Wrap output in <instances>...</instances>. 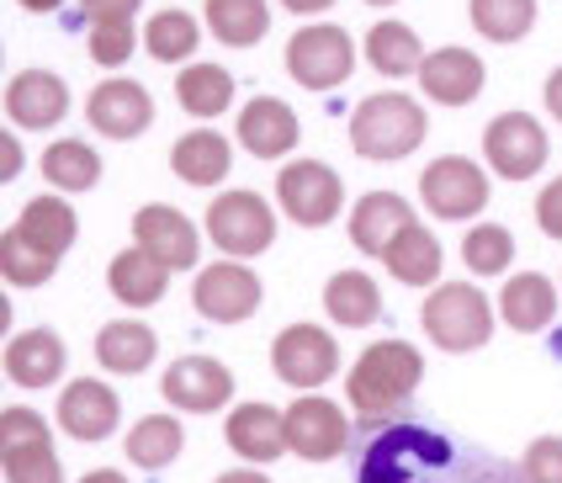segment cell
I'll list each match as a JSON object with an SVG mask.
<instances>
[{
    "label": "cell",
    "mask_w": 562,
    "mask_h": 483,
    "mask_svg": "<svg viewBox=\"0 0 562 483\" xmlns=\"http://www.w3.org/2000/svg\"><path fill=\"white\" fill-rule=\"evenodd\" d=\"M155 351H159V340L144 319H112V324H101V335H95V361L106 372H117V378L144 372L155 361Z\"/></svg>",
    "instance_id": "obj_26"
},
{
    "label": "cell",
    "mask_w": 562,
    "mask_h": 483,
    "mask_svg": "<svg viewBox=\"0 0 562 483\" xmlns=\"http://www.w3.org/2000/svg\"><path fill=\"white\" fill-rule=\"evenodd\" d=\"M64 112H69V86H64L54 69H22V75H11V86H5V117L16 128H54Z\"/></svg>",
    "instance_id": "obj_18"
},
{
    "label": "cell",
    "mask_w": 562,
    "mask_h": 483,
    "mask_svg": "<svg viewBox=\"0 0 562 483\" xmlns=\"http://www.w3.org/2000/svg\"><path fill=\"white\" fill-rule=\"evenodd\" d=\"M345 441H350V419H345L340 404L318 398V393H303L292 409H286V447L308 462H329L340 457Z\"/></svg>",
    "instance_id": "obj_14"
},
{
    "label": "cell",
    "mask_w": 562,
    "mask_h": 483,
    "mask_svg": "<svg viewBox=\"0 0 562 483\" xmlns=\"http://www.w3.org/2000/svg\"><path fill=\"white\" fill-rule=\"evenodd\" d=\"M367 65L382 69V75H408V69H419L425 54H419L414 27H404V22H376L372 33H367Z\"/></svg>",
    "instance_id": "obj_35"
},
{
    "label": "cell",
    "mask_w": 562,
    "mask_h": 483,
    "mask_svg": "<svg viewBox=\"0 0 562 483\" xmlns=\"http://www.w3.org/2000/svg\"><path fill=\"white\" fill-rule=\"evenodd\" d=\"M356 483H468V473H457L446 436L425 425H382L361 451Z\"/></svg>",
    "instance_id": "obj_1"
},
{
    "label": "cell",
    "mask_w": 562,
    "mask_h": 483,
    "mask_svg": "<svg viewBox=\"0 0 562 483\" xmlns=\"http://www.w3.org/2000/svg\"><path fill=\"white\" fill-rule=\"evenodd\" d=\"M277 196H281V213L303 228H324L345 207L340 176L324 160H292L277 176Z\"/></svg>",
    "instance_id": "obj_8"
},
{
    "label": "cell",
    "mask_w": 562,
    "mask_h": 483,
    "mask_svg": "<svg viewBox=\"0 0 562 483\" xmlns=\"http://www.w3.org/2000/svg\"><path fill=\"white\" fill-rule=\"evenodd\" d=\"M159 393L176 409H187V415H213V409H223L234 398V372L223 367L218 356H181V361L165 367Z\"/></svg>",
    "instance_id": "obj_13"
},
{
    "label": "cell",
    "mask_w": 562,
    "mask_h": 483,
    "mask_svg": "<svg viewBox=\"0 0 562 483\" xmlns=\"http://www.w3.org/2000/svg\"><path fill=\"white\" fill-rule=\"evenodd\" d=\"M414 224V213H408V202L398 192H367L356 207H350V245L361 250V256H387V245Z\"/></svg>",
    "instance_id": "obj_20"
},
{
    "label": "cell",
    "mask_w": 562,
    "mask_h": 483,
    "mask_svg": "<svg viewBox=\"0 0 562 483\" xmlns=\"http://www.w3.org/2000/svg\"><path fill=\"white\" fill-rule=\"evenodd\" d=\"M207 234H213V245H218L223 256L234 260H250L260 250H271V239H277V218H271V202L260 192H223L213 207H207Z\"/></svg>",
    "instance_id": "obj_5"
},
{
    "label": "cell",
    "mask_w": 562,
    "mask_h": 483,
    "mask_svg": "<svg viewBox=\"0 0 562 483\" xmlns=\"http://www.w3.org/2000/svg\"><path fill=\"white\" fill-rule=\"evenodd\" d=\"M133 245H138V250H149L155 260H165L170 271L196 266V250H202L196 224H191L181 207H170V202H149V207H138V218H133Z\"/></svg>",
    "instance_id": "obj_15"
},
{
    "label": "cell",
    "mask_w": 562,
    "mask_h": 483,
    "mask_svg": "<svg viewBox=\"0 0 562 483\" xmlns=\"http://www.w3.org/2000/svg\"><path fill=\"white\" fill-rule=\"evenodd\" d=\"M286 69L297 86L308 91H335L345 75L356 69V48H350V33L345 27H329V22H313L286 43Z\"/></svg>",
    "instance_id": "obj_7"
},
{
    "label": "cell",
    "mask_w": 562,
    "mask_h": 483,
    "mask_svg": "<svg viewBox=\"0 0 562 483\" xmlns=\"http://www.w3.org/2000/svg\"><path fill=\"white\" fill-rule=\"evenodd\" d=\"M54 266H59V260H48L43 250H32L16 228L0 234V271H5L11 288H43V282L54 277Z\"/></svg>",
    "instance_id": "obj_39"
},
{
    "label": "cell",
    "mask_w": 562,
    "mask_h": 483,
    "mask_svg": "<svg viewBox=\"0 0 562 483\" xmlns=\"http://www.w3.org/2000/svg\"><path fill=\"white\" fill-rule=\"evenodd\" d=\"M536 224H541V234L562 239V176L558 181H547L541 196H536Z\"/></svg>",
    "instance_id": "obj_42"
},
{
    "label": "cell",
    "mask_w": 562,
    "mask_h": 483,
    "mask_svg": "<svg viewBox=\"0 0 562 483\" xmlns=\"http://www.w3.org/2000/svg\"><path fill=\"white\" fill-rule=\"evenodd\" d=\"M123 419V398L95 378H75V383L59 393V425L75 436V441H106Z\"/></svg>",
    "instance_id": "obj_16"
},
{
    "label": "cell",
    "mask_w": 562,
    "mask_h": 483,
    "mask_svg": "<svg viewBox=\"0 0 562 483\" xmlns=\"http://www.w3.org/2000/svg\"><path fill=\"white\" fill-rule=\"evenodd\" d=\"M176 97L191 117H218L234 106V75L223 65H187L176 80Z\"/></svg>",
    "instance_id": "obj_34"
},
{
    "label": "cell",
    "mask_w": 562,
    "mask_h": 483,
    "mask_svg": "<svg viewBox=\"0 0 562 483\" xmlns=\"http://www.w3.org/2000/svg\"><path fill=\"white\" fill-rule=\"evenodd\" d=\"M16 5H27V11H59L64 0H16Z\"/></svg>",
    "instance_id": "obj_49"
},
{
    "label": "cell",
    "mask_w": 562,
    "mask_h": 483,
    "mask_svg": "<svg viewBox=\"0 0 562 483\" xmlns=\"http://www.w3.org/2000/svg\"><path fill=\"white\" fill-rule=\"evenodd\" d=\"M16 234L27 239L32 250H43L48 260H59L69 245H75V234H80V218H75V207L64 202V196H32L27 207L16 213Z\"/></svg>",
    "instance_id": "obj_25"
},
{
    "label": "cell",
    "mask_w": 562,
    "mask_h": 483,
    "mask_svg": "<svg viewBox=\"0 0 562 483\" xmlns=\"http://www.w3.org/2000/svg\"><path fill=\"white\" fill-rule=\"evenodd\" d=\"M218 483H271V479L266 473H223Z\"/></svg>",
    "instance_id": "obj_48"
},
{
    "label": "cell",
    "mask_w": 562,
    "mask_h": 483,
    "mask_svg": "<svg viewBox=\"0 0 562 483\" xmlns=\"http://www.w3.org/2000/svg\"><path fill=\"white\" fill-rule=\"evenodd\" d=\"M223 441L245 462H277L281 451H292L286 447V415L271 409V404H239L223 419Z\"/></svg>",
    "instance_id": "obj_22"
},
{
    "label": "cell",
    "mask_w": 562,
    "mask_h": 483,
    "mask_svg": "<svg viewBox=\"0 0 562 483\" xmlns=\"http://www.w3.org/2000/svg\"><path fill=\"white\" fill-rule=\"evenodd\" d=\"M5 378L16 387H54L64 378V340L54 329L11 335V346H5Z\"/></svg>",
    "instance_id": "obj_23"
},
{
    "label": "cell",
    "mask_w": 562,
    "mask_h": 483,
    "mask_svg": "<svg viewBox=\"0 0 562 483\" xmlns=\"http://www.w3.org/2000/svg\"><path fill=\"white\" fill-rule=\"evenodd\" d=\"M419 196L436 218H477L488 202V176L462 155H440L425 176H419Z\"/></svg>",
    "instance_id": "obj_12"
},
{
    "label": "cell",
    "mask_w": 562,
    "mask_h": 483,
    "mask_svg": "<svg viewBox=\"0 0 562 483\" xmlns=\"http://www.w3.org/2000/svg\"><path fill=\"white\" fill-rule=\"evenodd\" d=\"M547 128L536 123L531 112H504L483 128V155L499 170L504 181H531L536 170L547 165Z\"/></svg>",
    "instance_id": "obj_11"
},
{
    "label": "cell",
    "mask_w": 562,
    "mask_h": 483,
    "mask_svg": "<svg viewBox=\"0 0 562 483\" xmlns=\"http://www.w3.org/2000/svg\"><path fill=\"white\" fill-rule=\"evenodd\" d=\"M43 176L59 192H91L95 181H101V155H95L86 138H59V144L43 149Z\"/></svg>",
    "instance_id": "obj_32"
},
{
    "label": "cell",
    "mask_w": 562,
    "mask_h": 483,
    "mask_svg": "<svg viewBox=\"0 0 562 483\" xmlns=\"http://www.w3.org/2000/svg\"><path fill=\"white\" fill-rule=\"evenodd\" d=\"M86 117H91L95 133L106 138H138V133L155 123V101L138 80H106L95 86L91 101H86Z\"/></svg>",
    "instance_id": "obj_17"
},
{
    "label": "cell",
    "mask_w": 562,
    "mask_h": 483,
    "mask_svg": "<svg viewBox=\"0 0 562 483\" xmlns=\"http://www.w3.org/2000/svg\"><path fill=\"white\" fill-rule=\"evenodd\" d=\"M526 483H562V436H536L520 457Z\"/></svg>",
    "instance_id": "obj_40"
},
{
    "label": "cell",
    "mask_w": 562,
    "mask_h": 483,
    "mask_svg": "<svg viewBox=\"0 0 562 483\" xmlns=\"http://www.w3.org/2000/svg\"><path fill=\"white\" fill-rule=\"evenodd\" d=\"M207 27L228 48H250L271 27V5L266 0H207Z\"/></svg>",
    "instance_id": "obj_33"
},
{
    "label": "cell",
    "mask_w": 562,
    "mask_h": 483,
    "mask_svg": "<svg viewBox=\"0 0 562 483\" xmlns=\"http://www.w3.org/2000/svg\"><path fill=\"white\" fill-rule=\"evenodd\" d=\"M382 266H387V271H393L404 288H430V282L440 277V239L425 224H419V218H414V224H408L404 234L387 245Z\"/></svg>",
    "instance_id": "obj_29"
},
{
    "label": "cell",
    "mask_w": 562,
    "mask_h": 483,
    "mask_svg": "<svg viewBox=\"0 0 562 483\" xmlns=\"http://www.w3.org/2000/svg\"><path fill=\"white\" fill-rule=\"evenodd\" d=\"M80 483H127L123 473H112V468H95V473H86Z\"/></svg>",
    "instance_id": "obj_46"
},
{
    "label": "cell",
    "mask_w": 562,
    "mask_h": 483,
    "mask_svg": "<svg viewBox=\"0 0 562 483\" xmlns=\"http://www.w3.org/2000/svg\"><path fill=\"white\" fill-rule=\"evenodd\" d=\"M462 260H468L472 277H499L515 260V234L504 224H472L462 239Z\"/></svg>",
    "instance_id": "obj_37"
},
{
    "label": "cell",
    "mask_w": 562,
    "mask_h": 483,
    "mask_svg": "<svg viewBox=\"0 0 562 483\" xmlns=\"http://www.w3.org/2000/svg\"><path fill=\"white\" fill-rule=\"evenodd\" d=\"M350 144L361 160H404L425 144V112L419 101L398 97V91H382L367 97L350 112Z\"/></svg>",
    "instance_id": "obj_3"
},
{
    "label": "cell",
    "mask_w": 562,
    "mask_h": 483,
    "mask_svg": "<svg viewBox=\"0 0 562 483\" xmlns=\"http://www.w3.org/2000/svg\"><path fill=\"white\" fill-rule=\"evenodd\" d=\"M425 378V356L414 351L408 340H382V346H367V356L350 367L345 378V398L361 419H387L393 409H404L408 393Z\"/></svg>",
    "instance_id": "obj_2"
},
{
    "label": "cell",
    "mask_w": 562,
    "mask_h": 483,
    "mask_svg": "<svg viewBox=\"0 0 562 483\" xmlns=\"http://www.w3.org/2000/svg\"><path fill=\"white\" fill-rule=\"evenodd\" d=\"M425 335L436 340L440 351H477L488 335H494V308L488 297L472 288V282H446L425 297Z\"/></svg>",
    "instance_id": "obj_4"
},
{
    "label": "cell",
    "mask_w": 562,
    "mask_h": 483,
    "mask_svg": "<svg viewBox=\"0 0 562 483\" xmlns=\"http://www.w3.org/2000/svg\"><path fill=\"white\" fill-rule=\"evenodd\" d=\"M196 16L187 11H155L149 16V27H144V43H149V54L165 59V65H176V59H187L191 48H196Z\"/></svg>",
    "instance_id": "obj_38"
},
{
    "label": "cell",
    "mask_w": 562,
    "mask_h": 483,
    "mask_svg": "<svg viewBox=\"0 0 562 483\" xmlns=\"http://www.w3.org/2000/svg\"><path fill=\"white\" fill-rule=\"evenodd\" d=\"M367 5H393V0H367Z\"/></svg>",
    "instance_id": "obj_50"
},
{
    "label": "cell",
    "mask_w": 562,
    "mask_h": 483,
    "mask_svg": "<svg viewBox=\"0 0 562 483\" xmlns=\"http://www.w3.org/2000/svg\"><path fill=\"white\" fill-rule=\"evenodd\" d=\"M297 112L277 97H255L239 112V144L250 149L255 160H281L286 149H297Z\"/></svg>",
    "instance_id": "obj_21"
},
{
    "label": "cell",
    "mask_w": 562,
    "mask_h": 483,
    "mask_svg": "<svg viewBox=\"0 0 562 483\" xmlns=\"http://www.w3.org/2000/svg\"><path fill=\"white\" fill-rule=\"evenodd\" d=\"M286 11H324V5H335V0H281Z\"/></svg>",
    "instance_id": "obj_47"
},
{
    "label": "cell",
    "mask_w": 562,
    "mask_h": 483,
    "mask_svg": "<svg viewBox=\"0 0 562 483\" xmlns=\"http://www.w3.org/2000/svg\"><path fill=\"white\" fill-rule=\"evenodd\" d=\"M133 54V22H95L91 27V59L95 65H123Z\"/></svg>",
    "instance_id": "obj_41"
},
{
    "label": "cell",
    "mask_w": 562,
    "mask_h": 483,
    "mask_svg": "<svg viewBox=\"0 0 562 483\" xmlns=\"http://www.w3.org/2000/svg\"><path fill=\"white\" fill-rule=\"evenodd\" d=\"M324 314L345 329H367L382 314V292L367 271H335L329 288H324Z\"/></svg>",
    "instance_id": "obj_30"
},
{
    "label": "cell",
    "mask_w": 562,
    "mask_h": 483,
    "mask_svg": "<svg viewBox=\"0 0 562 483\" xmlns=\"http://www.w3.org/2000/svg\"><path fill=\"white\" fill-rule=\"evenodd\" d=\"M419 86H425V97L440 101V106H468L477 91H483V59L472 54V48H436V54H425V65H419Z\"/></svg>",
    "instance_id": "obj_19"
},
{
    "label": "cell",
    "mask_w": 562,
    "mask_h": 483,
    "mask_svg": "<svg viewBox=\"0 0 562 483\" xmlns=\"http://www.w3.org/2000/svg\"><path fill=\"white\" fill-rule=\"evenodd\" d=\"M228 165H234V149H228V138L223 133H187L176 149H170V170L187 181V187H218L223 176H228Z\"/></svg>",
    "instance_id": "obj_28"
},
{
    "label": "cell",
    "mask_w": 562,
    "mask_h": 483,
    "mask_svg": "<svg viewBox=\"0 0 562 483\" xmlns=\"http://www.w3.org/2000/svg\"><path fill=\"white\" fill-rule=\"evenodd\" d=\"M196 314L213 324H239L260 308V277H255L245 260H213L196 271V288H191Z\"/></svg>",
    "instance_id": "obj_10"
},
{
    "label": "cell",
    "mask_w": 562,
    "mask_h": 483,
    "mask_svg": "<svg viewBox=\"0 0 562 483\" xmlns=\"http://www.w3.org/2000/svg\"><path fill=\"white\" fill-rule=\"evenodd\" d=\"M181 447H187V430H181V419H170V415H144L127 430V462H138L149 473L170 468L181 457Z\"/></svg>",
    "instance_id": "obj_31"
},
{
    "label": "cell",
    "mask_w": 562,
    "mask_h": 483,
    "mask_svg": "<svg viewBox=\"0 0 562 483\" xmlns=\"http://www.w3.org/2000/svg\"><path fill=\"white\" fill-rule=\"evenodd\" d=\"M271 367L286 387H324L340 372V346L318 324H292L271 340Z\"/></svg>",
    "instance_id": "obj_9"
},
{
    "label": "cell",
    "mask_w": 562,
    "mask_h": 483,
    "mask_svg": "<svg viewBox=\"0 0 562 483\" xmlns=\"http://www.w3.org/2000/svg\"><path fill=\"white\" fill-rule=\"evenodd\" d=\"M80 5H86V16H91V27H95V22H133V11L144 0H80Z\"/></svg>",
    "instance_id": "obj_43"
},
{
    "label": "cell",
    "mask_w": 562,
    "mask_h": 483,
    "mask_svg": "<svg viewBox=\"0 0 562 483\" xmlns=\"http://www.w3.org/2000/svg\"><path fill=\"white\" fill-rule=\"evenodd\" d=\"M106 282H112V297H117V303H127V308H149V303H159L165 288H170V266L133 245L123 256H112Z\"/></svg>",
    "instance_id": "obj_27"
},
{
    "label": "cell",
    "mask_w": 562,
    "mask_h": 483,
    "mask_svg": "<svg viewBox=\"0 0 562 483\" xmlns=\"http://www.w3.org/2000/svg\"><path fill=\"white\" fill-rule=\"evenodd\" d=\"M499 319L509 324V329H520V335L547 329V324L558 319V288H552V277H541V271L509 277L499 292Z\"/></svg>",
    "instance_id": "obj_24"
},
{
    "label": "cell",
    "mask_w": 562,
    "mask_h": 483,
    "mask_svg": "<svg viewBox=\"0 0 562 483\" xmlns=\"http://www.w3.org/2000/svg\"><path fill=\"white\" fill-rule=\"evenodd\" d=\"M22 176V144H16V133H5L0 138V181H16Z\"/></svg>",
    "instance_id": "obj_44"
},
{
    "label": "cell",
    "mask_w": 562,
    "mask_h": 483,
    "mask_svg": "<svg viewBox=\"0 0 562 483\" xmlns=\"http://www.w3.org/2000/svg\"><path fill=\"white\" fill-rule=\"evenodd\" d=\"M472 27L494 43H515L536 27V0H472Z\"/></svg>",
    "instance_id": "obj_36"
},
{
    "label": "cell",
    "mask_w": 562,
    "mask_h": 483,
    "mask_svg": "<svg viewBox=\"0 0 562 483\" xmlns=\"http://www.w3.org/2000/svg\"><path fill=\"white\" fill-rule=\"evenodd\" d=\"M541 97H547V112L562 123V69H552V80H547V91H541Z\"/></svg>",
    "instance_id": "obj_45"
},
{
    "label": "cell",
    "mask_w": 562,
    "mask_h": 483,
    "mask_svg": "<svg viewBox=\"0 0 562 483\" xmlns=\"http://www.w3.org/2000/svg\"><path fill=\"white\" fill-rule=\"evenodd\" d=\"M0 462H5V483H64V468L48 441V419L37 409L0 415Z\"/></svg>",
    "instance_id": "obj_6"
}]
</instances>
